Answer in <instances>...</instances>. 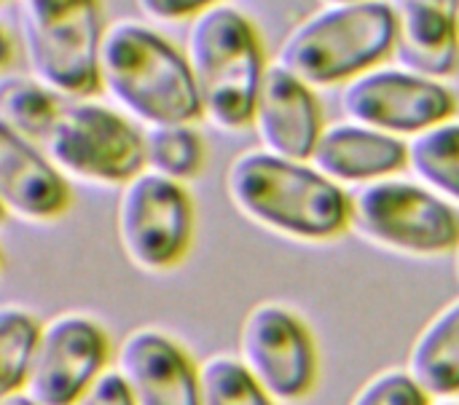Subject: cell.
<instances>
[{
	"mask_svg": "<svg viewBox=\"0 0 459 405\" xmlns=\"http://www.w3.org/2000/svg\"><path fill=\"white\" fill-rule=\"evenodd\" d=\"M350 405H433V401L406 368H390L371 376L352 395Z\"/></svg>",
	"mask_w": 459,
	"mask_h": 405,
	"instance_id": "603a6c76",
	"label": "cell"
},
{
	"mask_svg": "<svg viewBox=\"0 0 459 405\" xmlns=\"http://www.w3.org/2000/svg\"><path fill=\"white\" fill-rule=\"evenodd\" d=\"M113 366L105 325L86 312H59L40 320L24 395L38 405H73Z\"/></svg>",
	"mask_w": 459,
	"mask_h": 405,
	"instance_id": "30bf717a",
	"label": "cell"
},
{
	"mask_svg": "<svg viewBox=\"0 0 459 405\" xmlns=\"http://www.w3.org/2000/svg\"><path fill=\"white\" fill-rule=\"evenodd\" d=\"M62 102L65 99L59 94H54L35 78H0V124L38 145L54 126Z\"/></svg>",
	"mask_w": 459,
	"mask_h": 405,
	"instance_id": "d6986e66",
	"label": "cell"
},
{
	"mask_svg": "<svg viewBox=\"0 0 459 405\" xmlns=\"http://www.w3.org/2000/svg\"><path fill=\"white\" fill-rule=\"evenodd\" d=\"M395 38L398 24L387 0L331 3L285 38L277 65L307 86H331L387 59Z\"/></svg>",
	"mask_w": 459,
	"mask_h": 405,
	"instance_id": "277c9868",
	"label": "cell"
},
{
	"mask_svg": "<svg viewBox=\"0 0 459 405\" xmlns=\"http://www.w3.org/2000/svg\"><path fill=\"white\" fill-rule=\"evenodd\" d=\"M457 38H459V16H457Z\"/></svg>",
	"mask_w": 459,
	"mask_h": 405,
	"instance_id": "1f68e13d",
	"label": "cell"
},
{
	"mask_svg": "<svg viewBox=\"0 0 459 405\" xmlns=\"http://www.w3.org/2000/svg\"><path fill=\"white\" fill-rule=\"evenodd\" d=\"M226 194L255 226L299 242H331L347 234L350 194L309 161L264 148L239 153L226 172Z\"/></svg>",
	"mask_w": 459,
	"mask_h": 405,
	"instance_id": "6da1fadb",
	"label": "cell"
},
{
	"mask_svg": "<svg viewBox=\"0 0 459 405\" xmlns=\"http://www.w3.org/2000/svg\"><path fill=\"white\" fill-rule=\"evenodd\" d=\"M237 358L277 405L301 403L317 387L320 355L315 333L285 304L264 301L245 315Z\"/></svg>",
	"mask_w": 459,
	"mask_h": 405,
	"instance_id": "9c48e42d",
	"label": "cell"
},
{
	"mask_svg": "<svg viewBox=\"0 0 459 405\" xmlns=\"http://www.w3.org/2000/svg\"><path fill=\"white\" fill-rule=\"evenodd\" d=\"M0 405H38V403H35V401H30L24 392H16V395H11V398L0 401Z\"/></svg>",
	"mask_w": 459,
	"mask_h": 405,
	"instance_id": "4316f807",
	"label": "cell"
},
{
	"mask_svg": "<svg viewBox=\"0 0 459 405\" xmlns=\"http://www.w3.org/2000/svg\"><path fill=\"white\" fill-rule=\"evenodd\" d=\"M100 89L134 124H196L202 118L186 54L137 19L105 27L97 56Z\"/></svg>",
	"mask_w": 459,
	"mask_h": 405,
	"instance_id": "7a4b0ae2",
	"label": "cell"
},
{
	"mask_svg": "<svg viewBox=\"0 0 459 405\" xmlns=\"http://www.w3.org/2000/svg\"><path fill=\"white\" fill-rule=\"evenodd\" d=\"M3 218H5V212H3V207H0V220H3Z\"/></svg>",
	"mask_w": 459,
	"mask_h": 405,
	"instance_id": "4dcf8cb0",
	"label": "cell"
},
{
	"mask_svg": "<svg viewBox=\"0 0 459 405\" xmlns=\"http://www.w3.org/2000/svg\"><path fill=\"white\" fill-rule=\"evenodd\" d=\"M110 371L132 405H199V363L167 331L134 328L113 352Z\"/></svg>",
	"mask_w": 459,
	"mask_h": 405,
	"instance_id": "7c38bea8",
	"label": "cell"
},
{
	"mask_svg": "<svg viewBox=\"0 0 459 405\" xmlns=\"http://www.w3.org/2000/svg\"><path fill=\"white\" fill-rule=\"evenodd\" d=\"M116 234L124 258L134 269L145 274L178 269L196 234V207L188 188L143 169L121 185Z\"/></svg>",
	"mask_w": 459,
	"mask_h": 405,
	"instance_id": "ba28073f",
	"label": "cell"
},
{
	"mask_svg": "<svg viewBox=\"0 0 459 405\" xmlns=\"http://www.w3.org/2000/svg\"><path fill=\"white\" fill-rule=\"evenodd\" d=\"M145 169L175 183H188L204 167V140L194 124H159L143 129Z\"/></svg>",
	"mask_w": 459,
	"mask_h": 405,
	"instance_id": "ffe728a7",
	"label": "cell"
},
{
	"mask_svg": "<svg viewBox=\"0 0 459 405\" xmlns=\"http://www.w3.org/2000/svg\"><path fill=\"white\" fill-rule=\"evenodd\" d=\"M40 320L16 304L0 306V401L24 390Z\"/></svg>",
	"mask_w": 459,
	"mask_h": 405,
	"instance_id": "44dd1931",
	"label": "cell"
},
{
	"mask_svg": "<svg viewBox=\"0 0 459 405\" xmlns=\"http://www.w3.org/2000/svg\"><path fill=\"white\" fill-rule=\"evenodd\" d=\"M137 8L156 22H178V19H194L215 5H223V0H134Z\"/></svg>",
	"mask_w": 459,
	"mask_h": 405,
	"instance_id": "cb8c5ba5",
	"label": "cell"
},
{
	"mask_svg": "<svg viewBox=\"0 0 459 405\" xmlns=\"http://www.w3.org/2000/svg\"><path fill=\"white\" fill-rule=\"evenodd\" d=\"M40 148L65 177L91 185L121 188L145 169L143 126L89 97L62 102Z\"/></svg>",
	"mask_w": 459,
	"mask_h": 405,
	"instance_id": "8992f818",
	"label": "cell"
},
{
	"mask_svg": "<svg viewBox=\"0 0 459 405\" xmlns=\"http://www.w3.org/2000/svg\"><path fill=\"white\" fill-rule=\"evenodd\" d=\"M409 167L417 180L459 207V121H444L411 137Z\"/></svg>",
	"mask_w": 459,
	"mask_h": 405,
	"instance_id": "ac0fdd59",
	"label": "cell"
},
{
	"mask_svg": "<svg viewBox=\"0 0 459 405\" xmlns=\"http://www.w3.org/2000/svg\"><path fill=\"white\" fill-rule=\"evenodd\" d=\"M70 183L46 151L0 124V207L27 223H51L70 210Z\"/></svg>",
	"mask_w": 459,
	"mask_h": 405,
	"instance_id": "5bb4252c",
	"label": "cell"
},
{
	"mask_svg": "<svg viewBox=\"0 0 459 405\" xmlns=\"http://www.w3.org/2000/svg\"><path fill=\"white\" fill-rule=\"evenodd\" d=\"M183 54L202 118L223 132L250 126L258 89L269 67L250 19L231 5H215L194 16Z\"/></svg>",
	"mask_w": 459,
	"mask_h": 405,
	"instance_id": "3957f363",
	"label": "cell"
},
{
	"mask_svg": "<svg viewBox=\"0 0 459 405\" xmlns=\"http://www.w3.org/2000/svg\"><path fill=\"white\" fill-rule=\"evenodd\" d=\"M11 62V40L5 35V30L0 27V70Z\"/></svg>",
	"mask_w": 459,
	"mask_h": 405,
	"instance_id": "484cf974",
	"label": "cell"
},
{
	"mask_svg": "<svg viewBox=\"0 0 459 405\" xmlns=\"http://www.w3.org/2000/svg\"><path fill=\"white\" fill-rule=\"evenodd\" d=\"M250 126L255 129L264 151L296 161L312 159V151L325 129L312 86L277 62L264 73Z\"/></svg>",
	"mask_w": 459,
	"mask_h": 405,
	"instance_id": "4fadbf2b",
	"label": "cell"
},
{
	"mask_svg": "<svg viewBox=\"0 0 459 405\" xmlns=\"http://www.w3.org/2000/svg\"><path fill=\"white\" fill-rule=\"evenodd\" d=\"M73 405H132V401H129V392L121 384V379L113 371H108L100 382H94Z\"/></svg>",
	"mask_w": 459,
	"mask_h": 405,
	"instance_id": "d4e9b609",
	"label": "cell"
},
{
	"mask_svg": "<svg viewBox=\"0 0 459 405\" xmlns=\"http://www.w3.org/2000/svg\"><path fill=\"white\" fill-rule=\"evenodd\" d=\"M433 405H459V401H433Z\"/></svg>",
	"mask_w": 459,
	"mask_h": 405,
	"instance_id": "f1b7e54d",
	"label": "cell"
},
{
	"mask_svg": "<svg viewBox=\"0 0 459 405\" xmlns=\"http://www.w3.org/2000/svg\"><path fill=\"white\" fill-rule=\"evenodd\" d=\"M16 16L35 81L62 99L100 91L97 56L105 32L100 0H16Z\"/></svg>",
	"mask_w": 459,
	"mask_h": 405,
	"instance_id": "5b68a950",
	"label": "cell"
},
{
	"mask_svg": "<svg viewBox=\"0 0 459 405\" xmlns=\"http://www.w3.org/2000/svg\"><path fill=\"white\" fill-rule=\"evenodd\" d=\"M406 371L430 401H459V298L436 312L417 333Z\"/></svg>",
	"mask_w": 459,
	"mask_h": 405,
	"instance_id": "e0dca14e",
	"label": "cell"
},
{
	"mask_svg": "<svg viewBox=\"0 0 459 405\" xmlns=\"http://www.w3.org/2000/svg\"><path fill=\"white\" fill-rule=\"evenodd\" d=\"M325 3L331 5V3H350V0H325Z\"/></svg>",
	"mask_w": 459,
	"mask_h": 405,
	"instance_id": "f546056e",
	"label": "cell"
},
{
	"mask_svg": "<svg viewBox=\"0 0 459 405\" xmlns=\"http://www.w3.org/2000/svg\"><path fill=\"white\" fill-rule=\"evenodd\" d=\"M0 261H3V253H0Z\"/></svg>",
	"mask_w": 459,
	"mask_h": 405,
	"instance_id": "d6a6232c",
	"label": "cell"
},
{
	"mask_svg": "<svg viewBox=\"0 0 459 405\" xmlns=\"http://www.w3.org/2000/svg\"><path fill=\"white\" fill-rule=\"evenodd\" d=\"M452 255H455V269H457V280H459V242H457V247H455V253H452Z\"/></svg>",
	"mask_w": 459,
	"mask_h": 405,
	"instance_id": "83f0119b",
	"label": "cell"
},
{
	"mask_svg": "<svg viewBox=\"0 0 459 405\" xmlns=\"http://www.w3.org/2000/svg\"><path fill=\"white\" fill-rule=\"evenodd\" d=\"M455 105V94L441 81L403 67L368 70L352 78L342 94V110L350 121L393 137H417L449 121Z\"/></svg>",
	"mask_w": 459,
	"mask_h": 405,
	"instance_id": "8fae6325",
	"label": "cell"
},
{
	"mask_svg": "<svg viewBox=\"0 0 459 405\" xmlns=\"http://www.w3.org/2000/svg\"><path fill=\"white\" fill-rule=\"evenodd\" d=\"M350 226L371 245L411 255H452L459 242V210L422 183L387 177L358 188Z\"/></svg>",
	"mask_w": 459,
	"mask_h": 405,
	"instance_id": "52a82bcc",
	"label": "cell"
},
{
	"mask_svg": "<svg viewBox=\"0 0 459 405\" xmlns=\"http://www.w3.org/2000/svg\"><path fill=\"white\" fill-rule=\"evenodd\" d=\"M395 24V54L403 70L441 81L459 65V0H387Z\"/></svg>",
	"mask_w": 459,
	"mask_h": 405,
	"instance_id": "2e32d148",
	"label": "cell"
},
{
	"mask_svg": "<svg viewBox=\"0 0 459 405\" xmlns=\"http://www.w3.org/2000/svg\"><path fill=\"white\" fill-rule=\"evenodd\" d=\"M199 405H277L237 355H210L199 363Z\"/></svg>",
	"mask_w": 459,
	"mask_h": 405,
	"instance_id": "7402d4cb",
	"label": "cell"
},
{
	"mask_svg": "<svg viewBox=\"0 0 459 405\" xmlns=\"http://www.w3.org/2000/svg\"><path fill=\"white\" fill-rule=\"evenodd\" d=\"M309 164L336 185H368L395 177L409 164V145L379 129L342 121L323 129Z\"/></svg>",
	"mask_w": 459,
	"mask_h": 405,
	"instance_id": "9a60e30c",
	"label": "cell"
}]
</instances>
